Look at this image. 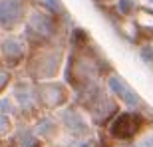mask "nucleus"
Masks as SVG:
<instances>
[{
  "label": "nucleus",
  "instance_id": "nucleus-1",
  "mask_svg": "<svg viewBox=\"0 0 153 147\" xmlns=\"http://www.w3.org/2000/svg\"><path fill=\"white\" fill-rule=\"evenodd\" d=\"M22 16V2L20 0H0V26L12 28Z\"/></svg>",
  "mask_w": 153,
  "mask_h": 147
},
{
  "label": "nucleus",
  "instance_id": "nucleus-2",
  "mask_svg": "<svg viewBox=\"0 0 153 147\" xmlns=\"http://www.w3.org/2000/svg\"><path fill=\"white\" fill-rule=\"evenodd\" d=\"M2 56H4L6 62L16 64L20 58H22V44L14 38H8L2 42Z\"/></svg>",
  "mask_w": 153,
  "mask_h": 147
},
{
  "label": "nucleus",
  "instance_id": "nucleus-3",
  "mask_svg": "<svg viewBox=\"0 0 153 147\" xmlns=\"http://www.w3.org/2000/svg\"><path fill=\"white\" fill-rule=\"evenodd\" d=\"M111 85H114V90H117V94L123 97L125 102H129V103H135V102H137L135 96H133V94L129 91V88H127L125 84H121L119 79H115V78H114V79H111Z\"/></svg>",
  "mask_w": 153,
  "mask_h": 147
},
{
  "label": "nucleus",
  "instance_id": "nucleus-4",
  "mask_svg": "<svg viewBox=\"0 0 153 147\" xmlns=\"http://www.w3.org/2000/svg\"><path fill=\"white\" fill-rule=\"evenodd\" d=\"M8 125H10L8 117H4V115H0V135H2L4 131H8Z\"/></svg>",
  "mask_w": 153,
  "mask_h": 147
},
{
  "label": "nucleus",
  "instance_id": "nucleus-5",
  "mask_svg": "<svg viewBox=\"0 0 153 147\" xmlns=\"http://www.w3.org/2000/svg\"><path fill=\"white\" fill-rule=\"evenodd\" d=\"M8 79H10V76H8V74H6V72H0V90L8 84Z\"/></svg>",
  "mask_w": 153,
  "mask_h": 147
}]
</instances>
